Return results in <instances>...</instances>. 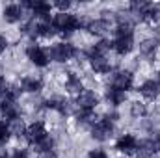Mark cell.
I'll use <instances>...</instances> for the list:
<instances>
[{"mask_svg": "<svg viewBox=\"0 0 160 158\" xmlns=\"http://www.w3.org/2000/svg\"><path fill=\"white\" fill-rule=\"evenodd\" d=\"M21 6L26 9L28 17H34L38 21L48 19L50 17V11L54 9L50 2H43V0H22Z\"/></svg>", "mask_w": 160, "mask_h": 158, "instance_id": "cell-7", "label": "cell"}, {"mask_svg": "<svg viewBox=\"0 0 160 158\" xmlns=\"http://www.w3.org/2000/svg\"><path fill=\"white\" fill-rule=\"evenodd\" d=\"M84 30L93 36V37H99V39H104L106 34L112 30V19H106V17H95V19H88L86 24H84Z\"/></svg>", "mask_w": 160, "mask_h": 158, "instance_id": "cell-8", "label": "cell"}, {"mask_svg": "<svg viewBox=\"0 0 160 158\" xmlns=\"http://www.w3.org/2000/svg\"><path fill=\"white\" fill-rule=\"evenodd\" d=\"M6 87H8V80H6V77H4V75L0 73V93H2V91H4Z\"/></svg>", "mask_w": 160, "mask_h": 158, "instance_id": "cell-35", "label": "cell"}, {"mask_svg": "<svg viewBox=\"0 0 160 158\" xmlns=\"http://www.w3.org/2000/svg\"><path fill=\"white\" fill-rule=\"evenodd\" d=\"M145 101H157L160 97V82L157 78H145L136 89Z\"/></svg>", "mask_w": 160, "mask_h": 158, "instance_id": "cell-17", "label": "cell"}, {"mask_svg": "<svg viewBox=\"0 0 160 158\" xmlns=\"http://www.w3.org/2000/svg\"><path fill=\"white\" fill-rule=\"evenodd\" d=\"M21 34H22L24 37H28L30 41L39 39V21L34 19V17H28V19L22 22V26H21Z\"/></svg>", "mask_w": 160, "mask_h": 158, "instance_id": "cell-24", "label": "cell"}, {"mask_svg": "<svg viewBox=\"0 0 160 158\" xmlns=\"http://www.w3.org/2000/svg\"><path fill=\"white\" fill-rule=\"evenodd\" d=\"M56 145H58V141H56V138L52 136V134H48L47 138H43L41 141H38L36 145H32V149H34V153H38V155H45V153H50V151H56Z\"/></svg>", "mask_w": 160, "mask_h": 158, "instance_id": "cell-25", "label": "cell"}, {"mask_svg": "<svg viewBox=\"0 0 160 158\" xmlns=\"http://www.w3.org/2000/svg\"><path fill=\"white\" fill-rule=\"evenodd\" d=\"M19 87L22 93H30V95H38L43 91L45 87V80L41 75H24L21 82H19Z\"/></svg>", "mask_w": 160, "mask_h": 158, "instance_id": "cell-14", "label": "cell"}, {"mask_svg": "<svg viewBox=\"0 0 160 158\" xmlns=\"http://www.w3.org/2000/svg\"><path fill=\"white\" fill-rule=\"evenodd\" d=\"M121 158H127V156H121Z\"/></svg>", "mask_w": 160, "mask_h": 158, "instance_id": "cell-38", "label": "cell"}, {"mask_svg": "<svg viewBox=\"0 0 160 158\" xmlns=\"http://www.w3.org/2000/svg\"><path fill=\"white\" fill-rule=\"evenodd\" d=\"M88 158H110V156H108V153L102 147H95V149H89Z\"/></svg>", "mask_w": 160, "mask_h": 158, "instance_id": "cell-31", "label": "cell"}, {"mask_svg": "<svg viewBox=\"0 0 160 158\" xmlns=\"http://www.w3.org/2000/svg\"><path fill=\"white\" fill-rule=\"evenodd\" d=\"M136 147H138V138L132 134V132H123L116 138L114 141V149L123 155V156H130L136 153Z\"/></svg>", "mask_w": 160, "mask_h": 158, "instance_id": "cell-10", "label": "cell"}, {"mask_svg": "<svg viewBox=\"0 0 160 158\" xmlns=\"http://www.w3.org/2000/svg\"><path fill=\"white\" fill-rule=\"evenodd\" d=\"M63 87H65L67 93H71V95H75V97L86 89V87H84V80L80 78V75H77L75 71H67V75H65V82H63Z\"/></svg>", "mask_w": 160, "mask_h": 158, "instance_id": "cell-20", "label": "cell"}, {"mask_svg": "<svg viewBox=\"0 0 160 158\" xmlns=\"http://www.w3.org/2000/svg\"><path fill=\"white\" fill-rule=\"evenodd\" d=\"M89 69L95 73V75H101V77H110L114 71H116V67H114V63L108 60V56L106 58H93V60H89Z\"/></svg>", "mask_w": 160, "mask_h": 158, "instance_id": "cell-19", "label": "cell"}, {"mask_svg": "<svg viewBox=\"0 0 160 158\" xmlns=\"http://www.w3.org/2000/svg\"><path fill=\"white\" fill-rule=\"evenodd\" d=\"M78 50L80 48L77 45H73L71 41H56V43L48 45V48H47L48 58L54 63H69L71 60H77Z\"/></svg>", "mask_w": 160, "mask_h": 158, "instance_id": "cell-3", "label": "cell"}, {"mask_svg": "<svg viewBox=\"0 0 160 158\" xmlns=\"http://www.w3.org/2000/svg\"><path fill=\"white\" fill-rule=\"evenodd\" d=\"M0 119H4L6 123L22 119V106L19 102H8V104L0 106Z\"/></svg>", "mask_w": 160, "mask_h": 158, "instance_id": "cell-22", "label": "cell"}, {"mask_svg": "<svg viewBox=\"0 0 160 158\" xmlns=\"http://www.w3.org/2000/svg\"><path fill=\"white\" fill-rule=\"evenodd\" d=\"M102 99L106 101V104H108L110 108L116 110V108H119V106H123V104L127 102L128 93H125V91H121V89H116V87H112V86H106Z\"/></svg>", "mask_w": 160, "mask_h": 158, "instance_id": "cell-18", "label": "cell"}, {"mask_svg": "<svg viewBox=\"0 0 160 158\" xmlns=\"http://www.w3.org/2000/svg\"><path fill=\"white\" fill-rule=\"evenodd\" d=\"M75 123H77V126L80 128H91L93 125H95V121L99 119V116L93 112V110H77L75 112Z\"/></svg>", "mask_w": 160, "mask_h": 158, "instance_id": "cell-23", "label": "cell"}, {"mask_svg": "<svg viewBox=\"0 0 160 158\" xmlns=\"http://www.w3.org/2000/svg\"><path fill=\"white\" fill-rule=\"evenodd\" d=\"M52 7H56L58 13H67V11H71L73 2H69V0H56V2H52Z\"/></svg>", "mask_w": 160, "mask_h": 158, "instance_id": "cell-30", "label": "cell"}, {"mask_svg": "<svg viewBox=\"0 0 160 158\" xmlns=\"http://www.w3.org/2000/svg\"><path fill=\"white\" fill-rule=\"evenodd\" d=\"M9 125V130H11V136L13 138H22L24 140V134H26V123L22 121V119H17V121H11V123H8Z\"/></svg>", "mask_w": 160, "mask_h": 158, "instance_id": "cell-28", "label": "cell"}, {"mask_svg": "<svg viewBox=\"0 0 160 158\" xmlns=\"http://www.w3.org/2000/svg\"><path fill=\"white\" fill-rule=\"evenodd\" d=\"M116 128H118L116 123H112V121H108L106 117L101 116L95 121V125L89 128V138L95 140V141H99V143L110 141L114 138V134H116Z\"/></svg>", "mask_w": 160, "mask_h": 158, "instance_id": "cell-5", "label": "cell"}, {"mask_svg": "<svg viewBox=\"0 0 160 158\" xmlns=\"http://www.w3.org/2000/svg\"><path fill=\"white\" fill-rule=\"evenodd\" d=\"M24 54H26V60H28L32 65L39 67V69H47V67L50 65V58H48L47 48L41 47L38 41H30V43L26 45V48H24Z\"/></svg>", "mask_w": 160, "mask_h": 158, "instance_id": "cell-6", "label": "cell"}, {"mask_svg": "<svg viewBox=\"0 0 160 158\" xmlns=\"http://www.w3.org/2000/svg\"><path fill=\"white\" fill-rule=\"evenodd\" d=\"M112 32H114V39H110L112 41V52H116L121 58L132 54V50L136 48V34H134V28L114 26Z\"/></svg>", "mask_w": 160, "mask_h": 158, "instance_id": "cell-1", "label": "cell"}, {"mask_svg": "<svg viewBox=\"0 0 160 158\" xmlns=\"http://www.w3.org/2000/svg\"><path fill=\"white\" fill-rule=\"evenodd\" d=\"M43 110L56 112L60 117H69V116H75L77 106H75V101L71 99H65L62 95H52L48 99H43Z\"/></svg>", "mask_w": 160, "mask_h": 158, "instance_id": "cell-4", "label": "cell"}, {"mask_svg": "<svg viewBox=\"0 0 160 158\" xmlns=\"http://www.w3.org/2000/svg\"><path fill=\"white\" fill-rule=\"evenodd\" d=\"M102 117H106L108 121H112V123H116V125H118V121L121 119V114L118 112V110H114V108H112V110H108L106 114H102Z\"/></svg>", "mask_w": 160, "mask_h": 158, "instance_id": "cell-33", "label": "cell"}, {"mask_svg": "<svg viewBox=\"0 0 160 158\" xmlns=\"http://www.w3.org/2000/svg\"><path fill=\"white\" fill-rule=\"evenodd\" d=\"M50 132H48V128H47V125H45V121H41V119H36V121H32L28 126H26V134H24V141L32 147V145H36L38 141H41L43 138H47Z\"/></svg>", "mask_w": 160, "mask_h": 158, "instance_id": "cell-11", "label": "cell"}, {"mask_svg": "<svg viewBox=\"0 0 160 158\" xmlns=\"http://www.w3.org/2000/svg\"><path fill=\"white\" fill-rule=\"evenodd\" d=\"M0 158H9V153L6 149H0Z\"/></svg>", "mask_w": 160, "mask_h": 158, "instance_id": "cell-36", "label": "cell"}, {"mask_svg": "<svg viewBox=\"0 0 160 158\" xmlns=\"http://www.w3.org/2000/svg\"><path fill=\"white\" fill-rule=\"evenodd\" d=\"M157 155H160V151L153 136L138 140V147H136V153H134L136 158H155Z\"/></svg>", "mask_w": 160, "mask_h": 158, "instance_id": "cell-15", "label": "cell"}, {"mask_svg": "<svg viewBox=\"0 0 160 158\" xmlns=\"http://www.w3.org/2000/svg\"><path fill=\"white\" fill-rule=\"evenodd\" d=\"M26 9L17 4V2H11V4H6L2 7V19L8 22V24H19V22H24L26 21Z\"/></svg>", "mask_w": 160, "mask_h": 158, "instance_id": "cell-13", "label": "cell"}, {"mask_svg": "<svg viewBox=\"0 0 160 158\" xmlns=\"http://www.w3.org/2000/svg\"><path fill=\"white\" fill-rule=\"evenodd\" d=\"M8 47H9V39H8L4 34H0V54H2V52H6V50H8Z\"/></svg>", "mask_w": 160, "mask_h": 158, "instance_id": "cell-34", "label": "cell"}, {"mask_svg": "<svg viewBox=\"0 0 160 158\" xmlns=\"http://www.w3.org/2000/svg\"><path fill=\"white\" fill-rule=\"evenodd\" d=\"M101 104V95L95 89H84L75 97V106L77 110H93Z\"/></svg>", "mask_w": 160, "mask_h": 158, "instance_id": "cell-12", "label": "cell"}, {"mask_svg": "<svg viewBox=\"0 0 160 158\" xmlns=\"http://www.w3.org/2000/svg\"><path fill=\"white\" fill-rule=\"evenodd\" d=\"M13 136H11V130H9V125L4 121V119H0V149H4L6 145H8V141L11 140Z\"/></svg>", "mask_w": 160, "mask_h": 158, "instance_id": "cell-29", "label": "cell"}, {"mask_svg": "<svg viewBox=\"0 0 160 158\" xmlns=\"http://www.w3.org/2000/svg\"><path fill=\"white\" fill-rule=\"evenodd\" d=\"M52 22H54V28H56V32L58 34H62L63 37H71V36H75L78 30L84 28V24H86V21L77 15V13H73V11H67V13H54L52 15Z\"/></svg>", "mask_w": 160, "mask_h": 158, "instance_id": "cell-2", "label": "cell"}, {"mask_svg": "<svg viewBox=\"0 0 160 158\" xmlns=\"http://www.w3.org/2000/svg\"><path fill=\"white\" fill-rule=\"evenodd\" d=\"M108 86L121 89L125 93H128L130 89H134V73L130 69H116L112 75H110V82Z\"/></svg>", "mask_w": 160, "mask_h": 158, "instance_id": "cell-9", "label": "cell"}, {"mask_svg": "<svg viewBox=\"0 0 160 158\" xmlns=\"http://www.w3.org/2000/svg\"><path fill=\"white\" fill-rule=\"evenodd\" d=\"M157 80H158V82H160V71H158V78H157Z\"/></svg>", "mask_w": 160, "mask_h": 158, "instance_id": "cell-37", "label": "cell"}, {"mask_svg": "<svg viewBox=\"0 0 160 158\" xmlns=\"http://www.w3.org/2000/svg\"><path fill=\"white\" fill-rule=\"evenodd\" d=\"M130 116L134 119H145L149 116V106L143 101H134L130 102Z\"/></svg>", "mask_w": 160, "mask_h": 158, "instance_id": "cell-27", "label": "cell"}, {"mask_svg": "<svg viewBox=\"0 0 160 158\" xmlns=\"http://www.w3.org/2000/svg\"><path fill=\"white\" fill-rule=\"evenodd\" d=\"M158 7H160V4H158Z\"/></svg>", "mask_w": 160, "mask_h": 158, "instance_id": "cell-39", "label": "cell"}, {"mask_svg": "<svg viewBox=\"0 0 160 158\" xmlns=\"http://www.w3.org/2000/svg\"><path fill=\"white\" fill-rule=\"evenodd\" d=\"M9 158H30V155H28V151L24 147H17V149H13L9 153Z\"/></svg>", "mask_w": 160, "mask_h": 158, "instance_id": "cell-32", "label": "cell"}, {"mask_svg": "<svg viewBox=\"0 0 160 158\" xmlns=\"http://www.w3.org/2000/svg\"><path fill=\"white\" fill-rule=\"evenodd\" d=\"M158 48H160V43L153 36L151 37H145V39L140 43V58L147 63L155 62L157 56H158Z\"/></svg>", "mask_w": 160, "mask_h": 158, "instance_id": "cell-16", "label": "cell"}, {"mask_svg": "<svg viewBox=\"0 0 160 158\" xmlns=\"http://www.w3.org/2000/svg\"><path fill=\"white\" fill-rule=\"evenodd\" d=\"M112 22L116 26H125V28H134L138 22L136 19L132 17V13L128 11V7H121V9H116L112 13Z\"/></svg>", "mask_w": 160, "mask_h": 158, "instance_id": "cell-21", "label": "cell"}, {"mask_svg": "<svg viewBox=\"0 0 160 158\" xmlns=\"http://www.w3.org/2000/svg\"><path fill=\"white\" fill-rule=\"evenodd\" d=\"M56 34H58V32H56V28H54L52 17L39 21V37H43V39H50V37H54Z\"/></svg>", "mask_w": 160, "mask_h": 158, "instance_id": "cell-26", "label": "cell"}]
</instances>
